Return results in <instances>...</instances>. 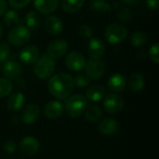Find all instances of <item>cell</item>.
<instances>
[{
    "instance_id": "4dcf8cb0",
    "label": "cell",
    "mask_w": 159,
    "mask_h": 159,
    "mask_svg": "<svg viewBox=\"0 0 159 159\" xmlns=\"http://www.w3.org/2000/svg\"><path fill=\"white\" fill-rule=\"evenodd\" d=\"M132 18V12L129 7H122L118 12V19L123 22H128Z\"/></svg>"
},
{
    "instance_id": "30bf717a",
    "label": "cell",
    "mask_w": 159,
    "mask_h": 159,
    "mask_svg": "<svg viewBox=\"0 0 159 159\" xmlns=\"http://www.w3.org/2000/svg\"><path fill=\"white\" fill-rule=\"evenodd\" d=\"M105 44L102 39L90 38L89 44V55L91 59H102L105 53Z\"/></svg>"
},
{
    "instance_id": "cb8c5ba5",
    "label": "cell",
    "mask_w": 159,
    "mask_h": 159,
    "mask_svg": "<svg viewBox=\"0 0 159 159\" xmlns=\"http://www.w3.org/2000/svg\"><path fill=\"white\" fill-rule=\"evenodd\" d=\"M89 7L102 14H109L112 11V7L105 0H90Z\"/></svg>"
},
{
    "instance_id": "484cf974",
    "label": "cell",
    "mask_w": 159,
    "mask_h": 159,
    "mask_svg": "<svg viewBox=\"0 0 159 159\" xmlns=\"http://www.w3.org/2000/svg\"><path fill=\"white\" fill-rule=\"evenodd\" d=\"M25 22L29 30H35L41 23V17L35 11H29L25 16Z\"/></svg>"
},
{
    "instance_id": "8fae6325",
    "label": "cell",
    "mask_w": 159,
    "mask_h": 159,
    "mask_svg": "<svg viewBox=\"0 0 159 159\" xmlns=\"http://www.w3.org/2000/svg\"><path fill=\"white\" fill-rule=\"evenodd\" d=\"M40 148L39 142L34 137H25L20 143V151L27 156H34L35 155Z\"/></svg>"
},
{
    "instance_id": "e0dca14e",
    "label": "cell",
    "mask_w": 159,
    "mask_h": 159,
    "mask_svg": "<svg viewBox=\"0 0 159 159\" xmlns=\"http://www.w3.org/2000/svg\"><path fill=\"white\" fill-rule=\"evenodd\" d=\"M40 116V109L36 104H28L23 113H22V120L25 124L31 125L37 121Z\"/></svg>"
},
{
    "instance_id": "ffe728a7",
    "label": "cell",
    "mask_w": 159,
    "mask_h": 159,
    "mask_svg": "<svg viewBox=\"0 0 159 159\" xmlns=\"http://www.w3.org/2000/svg\"><path fill=\"white\" fill-rule=\"evenodd\" d=\"M105 95V89L101 85H92L86 91V98L90 102H99Z\"/></svg>"
},
{
    "instance_id": "2e32d148",
    "label": "cell",
    "mask_w": 159,
    "mask_h": 159,
    "mask_svg": "<svg viewBox=\"0 0 159 159\" xmlns=\"http://www.w3.org/2000/svg\"><path fill=\"white\" fill-rule=\"evenodd\" d=\"M59 6V0H34V7L41 14H50Z\"/></svg>"
},
{
    "instance_id": "7c38bea8",
    "label": "cell",
    "mask_w": 159,
    "mask_h": 159,
    "mask_svg": "<svg viewBox=\"0 0 159 159\" xmlns=\"http://www.w3.org/2000/svg\"><path fill=\"white\" fill-rule=\"evenodd\" d=\"M38 57H39V50L35 46L33 45L26 46L20 50L19 54V58L20 61L25 64H32L35 62Z\"/></svg>"
},
{
    "instance_id": "7a4b0ae2",
    "label": "cell",
    "mask_w": 159,
    "mask_h": 159,
    "mask_svg": "<svg viewBox=\"0 0 159 159\" xmlns=\"http://www.w3.org/2000/svg\"><path fill=\"white\" fill-rule=\"evenodd\" d=\"M87 105L88 101L84 95L74 94L65 99V103L63 107L65 108V111L69 116L78 117L84 113Z\"/></svg>"
},
{
    "instance_id": "f546056e",
    "label": "cell",
    "mask_w": 159,
    "mask_h": 159,
    "mask_svg": "<svg viewBox=\"0 0 159 159\" xmlns=\"http://www.w3.org/2000/svg\"><path fill=\"white\" fill-rule=\"evenodd\" d=\"M74 80V86L79 88V89H83L88 87L90 84V78L89 77L88 75H84V74H80L77 75L76 76H75V78H73Z\"/></svg>"
},
{
    "instance_id": "f35d334b",
    "label": "cell",
    "mask_w": 159,
    "mask_h": 159,
    "mask_svg": "<svg viewBox=\"0 0 159 159\" xmlns=\"http://www.w3.org/2000/svg\"><path fill=\"white\" fill-rule=\"evenodd\" d=\"M120 1L126 5H134V4L138 3L140 0H120Z\"/></svg>"
},
{
    "instance_id": "83f0119b",
    "label": "cell",
    "mask_w": 159,
    "mask_h": 159,
    "mask_svg": "<svg viewBox=\"0 0 159 159\" xmlns=\"http://www.w3.org/2000/svg\"><path fill=\"white\" fill-rule=\"evenodd\" d=\"M4 22L7 26H15L20 24L21 22V20L20 18V15L16 11L9 10L4 16Z\"/></svg>"
},
{
    "instance_id": "f1b7e54d",
    "label": "cell",
    "mask_w": 159,
    "mask_h": 159,
    "mask_svg": "<svg viewBox=\"0 0 159 159\" xmlns=\"http://www.w3.org/2000/svg\"><path fill=\"white\" fill-rule=\"evenodd\" d=\"M13 89V85L8 78L0 77V99L8 96Z\"/></svg>"
},
{
    "instance_id": "ac0fdd59",
    "label": "cell",
    "mask_w": 159,
    "mask_h": 159,
    "mask_svg": "<svg viewBox=\"0 0 159 159\" xmlns=\"http://www.w3.org/2000/svg\"><path fill=\"white\" fill-rule=\"evenodd\" d=\"M126 85V77L121 74H115L108 80V88L114 92H121L125 89Z\"/></svg>"
},
{
    "instance_id": "d590c367",
    "label": "cell",
    "mask_w": 159,
    "mask_h": 159,
    "mask_svg": "<svg viewBox=\"0 0 159 159\" xmlns=\"http://www.w3.org/2000/svg\"><path fill=\"white\" fill-rule=\"evenodd\" d=\"M4 150L7 153V154H13L16 150V143L13 141H7L4 145H3Z\"/></svg>"
},
{
    "instance_id": "3957f363",
    "label": "cell",
    "mask_w": 159,
    "mask_h": 159,
    "mask_svg": "<svg viewBox=\"0 0 159 159\" xmlns=\"http://www.w3.org/2000/svg\"><path fill=\"white\" fill-rule=\"evenodd\" d=\"M55 67L56 64L54 60L48 57L47 54H43L40 57H38V59L36 60L34 63V71L38 78L45 80L49 78L53 75L55 71Z\"/></svg>"
},
{
    "instance_id": "6da1fadb",
    "label": "cell",
    "mask_w": 159,
    "mask_h": 159,
    "mask_svg": "<svg viewBox=\"0 0 159 159\" xmlns=\"http://www.w3.org/2000/svg\"><path fill=\"white\" fill-rule=\"evenodd\" d=\"M48 90L58 100H65L74 89L73 77L67 73H60L53 75L48 81Z\"/></svg>"
},
{
    "instance_id": "ab89813d",
    "label": "cell",
    "mask_w": 159,
    "mask_h": 159,
    "mask_svg": "<svg viewBox=\"0 0 159 159\" xmlns=\"http://www.w3.org/2000/svg\"><path fill=\"white\" fill-rule=\"evenodd\" d=\"M2 34H3V27H2V25L0 23V37L2 36Z\"/></svg>"
},
{
    "instance_id": "836d02e7",
    "label": "cell",
    "mask_w": 159,
    "mask_h": 159,
    "mask_svg": "<svg viewBox=\"0 0 159 159\" xmlns=\"http://www.w3.org/2000/svg\"><path fill=\"white\" fill-rule=\"evenodd\" d=\"M10 53V48L6 43H0V62L7 60Z\"/></svg>"
},
{
    "instance_id": "7402d4cb",
    "label": "cell",
    "mask_w": 159,
    "mask_h": 159,
    "mask_svg": "<svg viewBox=\"0 0 159 159\" xmlns=\"http://www.w3.org/2000/svg\"><path fill=\"white\" fill-rule=\"evenodd\" d=\"M144 85L145 79L141 73H134L130 75L129 79V87L131 91L139 92L144 88Z\"/></svg>"
},
{
    "instance_id": "603a6c76",
    "label": "cell",
    "mask_w": 159,
    "mask_h": 159,
    "mask_svg": "<svg viewBox=\"0 0 159 159\" xmlns=\"http://www.w3.org/2000/svg\"><path fill=\"white\" fill-rule=\"evenodd\" d=\"M85 117L89 122L95 123L98 122L102 116V109L97 105H90L85 111Z\"/></svg>"
},
{
    "instance_id": "44dd1931",
    "label": "cell",
    "mask_w": 159,
    "mask_h": 159,
    "mask_svg": "<svg viewBox=\"0 0 159 159\" xmlns=\"http://www.w3.org/2000/svg\"><path fill=\"white\" fill-rule=\"evenodd\" d=\"M24 101H25V97L21 92L14 93L7 100V109L10 112H17L22 107Z\"/></svg>"
},
{
    "instance_id": "4fadbf2b",
    "label": "cell",
    "mask_w": 159,
    "mask_h": 159,
    "mask_svg": "<svg viewBox=\"0 0 159 159\" xmlns=\"http://www.w3.org/2000/svg\"><path fill=\"white\" fill-rule=\"evenodd\" d=\"M44 27L47 33L51 35H58L63 30V23L60 18L56 16H48L46 18L44 22Z\"/></svg>"
},
{
    "instance_id": "e575fe53",
    "label": "cell",
    "mask_w": 159,
    "mask_h": 159,
    "mask_svg": "<svg viewBox=\"0 0 159 159\" xmlns=\"http://www.w3.org/2000/svg\"><path fill=\"white\" fill-rule=\"evenodd\" d=\"M10 6L14 8H18V9H21L25 7H27L31 0H8Z\"/></svg>"
},
{
    "instance_id": "d6a6232c",
    "label": "cell",
    "mask_w": 159,
    "mask_h": 159,
    "mask_svg": "<svg viewBox=\"0 0 159 159\" xmlns=\"http://www.w3.org/2000/svg\"><path fill=\"white\" fill-rule=\"evenodd\" d=\"M159 44L158 43H155L153 44L150 48H149V56L151 58V60L155 62V63H158L159 62Z\"/></svg>"
},
{
    "instance_id": "8992f818",
    "label": "cell",
    "mask_w": 159,
    "mask_h": 159,
    "mask_svg": "<svg viewBox=\"0 0 159 159\" xmlns=\"http://www.w3.org/2000/svg\"><path fill=\"white\" fill-rule=\"evenodd\" d=\"M103 106L107 113L111 115H116L122 111L124 107V100L118 94L109 93L105 96L103 100Z\"/></svg>"
},
{
    "instance_id": "5b68a950",
    "label": "cell",
    "mask_w": 159,
    "mask_h": 159,
    "mask_svg": "<svg viewBox=\"0 0 159 159\" xmlns=\"http://www.w3.org/2000/svg\"><path fill=\"white\" fill-rule=\"evenodd\" d=\"M31 38L30 30L22 25H17L7 34V41L16 47L23 46L29 42Z\"/></svg>"
},
{
    "instance_id": "1f68e13d",
    "label": "cell",
    "mask_w": 159,
    "mask_h": 159,
    "mask_svg": "<svg viewBox=\"0 0 159 159\" xmlns=\"http://www.w3.org/2000/svg\"><path fill=\"white\" fill-rule=\"evenodd\" d=\"M79 35L84 39H90L92 38L93 31L90 26L84 24L79 28Z\"/></svg>"
},
{
    "instance_id": "d4e9b609",
    "label": "cell",
    "mask_w": 159,
    "mask_h": 159,
    "mask_svg": "<svg viewBox=\"0 0 159 159\" xmlns=\"http://www.w3.org/2000/svg\"><path fill=\"white\" fill-rule=\"evenodd\" d=\"M84 4L85 0H61V7L63 10L68 13H75L78 11Z\"/></svg>"
},
{
    "instance_id": "74e56055",
    "label": "cell",
    "mask_w": 159,
    "mask_h": 159,
    "mask_svg": "<svg viewBox=\"0 0 159 159\" xmlns=\"http://www.w3.org/2000/svg\"><path fill=\"white\" fill-rule=\"evenodd\" d=\"M7 8V4L5 0H0V17L3 16Z\"/></svg>"
},
{
    "instance_id": "d6986e66",
    "label": "cell",
    "mask_w": 159,
    "mask_h": 159,
    "mask_svg": "<svg viewBox=\"0 0 159 159\" xmlns=\"http://www.w3.org/2000/svg\"><path fill=\"white\" fill-rule=\"evenodd\" d=\"M3 74L6 78L8 79H17L21 75V67L20 63L14 61H9L5 63L3 68Z\"/></svg>"
},
{
    "instance_id": "5bb4252c",
    "label": "cell",
    "mask_w": 159,
    "mask_h": 159,
    "mask_svg": "<svg viewBox=\"0 0 159 159\" xmlns=\"http://www.w3.org/2000/svg\"><path fill=\"white\" fill-rule=\"evenodd\" d=\"M64 107L62 103L59 101H50L48 102L44 108V114L47 118L57 119L63 113Z\"/></svg>"
},
{
    "instance_id": "9c48e42d",
    "label": "cell",
    "mask_w": 159,
    "mask_h": 159,
    "mask_svg": "<svg viewBox=\"0 0 159 159\" xmlns=\"http://www.w3.org/2000/svg\"><path fill=\"white\" fill-rule=\"evenodd\" d=\"M86 73L90 79H98L102 77L105 72L104 62L101 59H91L86 62Z\"/></svg>"
},
{
    "instance_id": "277c9868",
    "label": "cell",
    "mask_w": 159,
    "mask_h": 159,
    "mask_svg": "<svg viewBox=\"0 0 159 159\" xmlns=\"http://www.w3.org/2000/svg\"><path fill=\"white\" fill-rule=\"evenodd\" d=\"M104 36L110 44H119L128 36V29L120 23L109 24L104 32Z\"/></svg>"
},
{
    "instance_id": "52a82bcc",
    "label": "cell",
    "mask_w": 159,
    "mask_h": 159,
    "mask_svg": "<svg viewBox=\"0 0 159 159\" xmlns=\"http://www.w3.org/2000/svg\"><path fill=\"white\" fill-rule=\"evenodd\" d=\"M68 44L62 38H57L51 41L47 48V55L53 60L60 59L66 54Z\"/></svg>"
},
{
    "instance_id": "9a60e30c",
    "label": "cell",
    "mask_w": 159,
    "mask_h": 159,
    "mask_svg": "<svg viewBox=\"0 0 159 159\" xmlns=\"http://www.w3.org/2000/svg\"><path fill=\"white\" fill-rule=\"evenodd\" d=\"M119 129L118 122L113 118H106L100 122L98 126V130L100 133L105 136H111L116 134Z\"/></svg>"
},
{
    "instance_id": "4316f807",
    "label": "cell",
    "mask_w": 159,
    "mask_h": 159,
    "mask_svg": "<svg viewBox=\"0 0 159 159\" xmlns=\"http://www.w3.org/2000/svg\"><path fill=\"white\" fill-rule=\"evenodd\" d=\"M130 43L133 47H143L147 43V36L143 32H135L130 36Z\"/></svg>"
},
{
    "instance_id": "ba28073f",
    "label": "cell",
    "mask_w": 159,
    "mask_h": 159,
    "mask_svg": "<svg viewBox=\"0 0 159 159\" xmlns=\"http://www.w3.org/2000/svg\"><path fill=\"white\" fill-rule=\"evenodd\" d=\"M86 62L87 61L85 56L77 51L70 52L65 59L66 67L73 72H78L83 70L86 66Z\"/></svg>"
},
{
    "instance_id": "8d00e7d4",
    "label": "cell",
    "mask_w": 159,
    "mask_h": 159,
    "mask_svg": "<svg viewBox=\"0 0 159 159\" xmlns=\"http://www.w3.org/2000/svg\"><path fill=\"white\" fill-rule=\"evenodd\" d=\"M146 5L150 9L153 10H157L158 8L159 0H147L146 1Z\"/></svg>"
}]
</instances>
